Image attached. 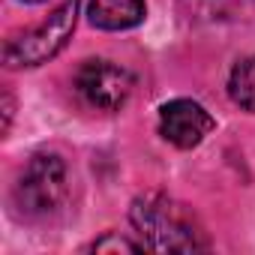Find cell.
<instances>
[{
	"label": "cell",
	"mask_w": 255,
	"mask_h": 255,
	"mask_svg": "<svg viewBox=\"0 0 255 255\" xmlns=\"http://www.w3.org/2000/svg\"><path fill=\"white\" fill-rule=\"evenodd\" d=\"M228 96L237 108L255 114V57H243L231 66L228 75Z\"/></svg>",
	"instance_id": "52a82bcc"
},
{
	"label": "cell",
	"mask_w": 255,
	"mask_h": 255,
	"mask_svg": "<svg viewBox=\"0 0 255 255\" xmlns=\"http://www.w3.org/2000/svg\"><path fill=\"white\" fill-rule=\"evenodd\" d=\"M90 249H93V252H144L147 246H144V243H135V240H129V237H120V234H114V231H108L105 237L93 240Z\"/></svg>",
	"instance_id": "ba28073f"
},
{
	"label": "cell",
	"mask_w": 255,
	"mask_h": 255,
	"mask_svg": "<svg viewBox=\"0 0 255 255\" xmlns=\"http://www.w3.org/2000/svg\"><path fill=\"white\" fill-rule=\"evenodd\" d=\"M21 3H42V0H21Z\"/></svg>",
	"instance_id": "30bf717a"
},
{
	"label": "cell",
	"mask_w": 255,
	"mask_h": 255,
	"mask_svg": "<svg viewBox=\"0 0 255 255\" xmlns=\"http://www.w3.org/2000/svg\"><path fill=\"white\" fill-rule=\"evenodd\" d=\"M81 0H63V3L36 27L15 33L3 42V66L6 69H36L54 60L75 33Z\"/></svg>",
	"instance_id": "3957f363"
},
{
	"label": "cell",
	"mask_w": 255,
	"mask_h": 255,
	"mask_svg": "<svg viewBox=\"0 0 255 255\" xmlns=\"http://www.w3.org/2000/svg\"><path fill=\"white\" fill-rule=\"evenodd\" d=\"M213 126H216L213 114L195 99L180 96V99H171L159 108V135L168 144H174L177 150L198 147L213 132Z\"/></svg>",
	"instance_id": "5b68a950"
},
{
	"label": "cell",
	"mask_w": 255,
	"mask_h": 255,
	"mask_svg": "<svg viewBox=\"0 0 255 255\" xmlns=\"http://www.w3.org/2000/svg\"><path fill=\"white\" fill-rule=\"evenodd\" d=\"M129 222L141 243L153 252H201L210 249V237L192 207L162 195L144 192L129 207Z\"/></svg>",
	"instance_id": "6da1fadb"
},
{
	"label": "cell",
	"mask_w": 255,
	"mask_h": 255,
	"mask_svg": "<svg viewBox=\"0 0 255 255\" xmlns=\"http://www.w3.org/2000/svg\"><path fill=\"white\" fill-rule=\"evenodd\" d=\"M147 15V0H87V21L99 30H132Z\"/></svg>",
	"instance_id": "8992f818"
},
{
	"label": "cell",
	"mask_w": 255,
	"mask_h": 255,
	"mask_svg": "<svg viewBox=\"0 0 255 255\" xmlns=\"http://www.w3.org/2000/svg\"><path fill=\"white\" fill-rule=\"evenodd\" d=\"M69 195V168L60 153H33L27 165L21 168L15 189H12V204L21 219L27 222H45L60 207L66 204Z\"/></svg>",
	"instance_id": "7a4b0ae2"
},
{
	"label": "cell",
	"mask_w": 255,
	"mask_h": 255,
	"mask_svg": "<svg viewBox=\"0 0 255 255\" xmlns=\"http://www.w3.org/2000/svg\"><path fill=\"white\" fill-rule=\"evenodd\" d=\"M12 111H15V102H12V93L6 90V93H3V132H9V123H12Z\"/></svg>",
	"instance_id": "9c48e42d"
},
{
	"label": "cell",
	"mask_w": 255,
	"mask_h": 255,
	"mask_svg": "<svg viewBox=\"0 0 255 255\" xmlns=\"http://www.w3.org/2000/svg\"><path fill=\"white\" fill-rule=\"evenodd\" d=\"M72 87H75V93L81 96L84 105H90L96 111H120L135 90V78L120 63L93 57V60H84L75 69Z\"/></svg>",
	"instance_id": "277c9868"
}]
</instances>
